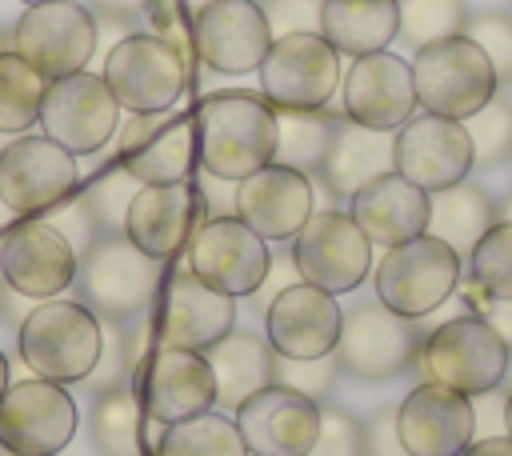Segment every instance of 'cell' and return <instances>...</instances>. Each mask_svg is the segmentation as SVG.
Wrapping results in <instances>:
<instances>
[{"label": "cell", "instance_id": "cell-44", "mask_svg": "<svg viewBox=\"0 0 512 456\" xmlns=\"http://www.w3.org/2000/svg\"><path fill=\"white\" fill-rule=\"evenodd\" d=\"M364 456H412L396 428V408H380L364 424Z\"/></svg>", "mask_w": 512, "mask_h": 456}, {"label": "cell", "instance_id": "cell-8", "mask_svg": "<svg viewBox=\"0 0 512 456\" xmlns=\"http://www.w3.org/2000/svg\"><path fill=\"white\" fill-rule=\"evenodd\" d=\"M12 52H20L48 80L84 72L96 52V20L76 0L28 4L12 28Z\"/></svg>", "mask_w": 512, "mask_h": 456}, {"label": "cell", "instance_id": "cell-50", "mask_svg": "<svg viewBox=\"0 0 512 456\" xmlns=\"http://www.w3.org/2000/svg\"><path fill=\"white\" fill-rule=\"evenodd\" d=\"M8 392V360H4V352H0V396Z\"/></svg>", "mask_w": 512, "mask_h": 456}, {"label": "cell", "instance_id": "cell-31", "mask_svg": "<svg viewBox=\"0 0 512 456\" xmlns=\"http://www.w3.org/2000/svg\"><path fill=\"white\" fill-rule=\"evenodd\" d=\"M320 36L340 56H352V60L388 52V44L400 36V4L396 0H324Z\"/></svg>", "mask_w": 512, "mask_h": 456}, {"label": "cell", "instance_id": "cell-42", "mask_svg": "<svg viewBox=\"0 0 512 456\" xmlns=\"http://www.w3.org/2000/svg\"><path fill=\"white\" fill-rule=\"evenodd\" d=\"M336 376H340V364H336L332 352H328V356H316V360H288V356H276V384H288V388L312 396L316 404H320V396L332 392Z\"/></svg>", "mask_w": 512, "mask_h": 456}, {"label": "cell", "instance_id": "cell-38", "mask_svg": "<svg viewBox=\"0 0 512 456\" xmlns=\"http://www.w3.org/2000/svg\"><path fill=\"white\" fill-rule=\"evenodd\" d=\"M468 276L492 296L512 300V220H496L468 256Z\"/></svg>", "mask_w": 512, "mask_h": 456}, {"label": "cell", "instance_id": "cell-39", "mask_svg": "<svg viewBox=\"0 0 512 456\" xmlns=\"http://www.w3.org/2000/svg\"><path fill=\"white\" fill-rule=\"evenodd\" d=\"M464 128L472 136V152L480 168H492L512 156V100L492 96L476 116L464 120Z\"/></svg>", "mask_w": 512, "mask_h": 456}, {"label": "cell", "instance_id": "cell-41", "mask_svg": "<svg viewBox=\"0 0 512 456\" xmlns=\"http://www.w3.org/2000/svg\"><path fill=\"white\" fill-rule=\"evenodd\" d=\"M308 456H364V424L336 404H320V436Z\"/></svg>", "mask_w": 512, "mask_h": 456}, {"label": "cell", "instance_id": "cell-17", "mask_svg": "<svg viewBox=\"0 0 512 456\" xmlns=\"http://www.w3.org/2000/svg\"><path fill=\"white\" fill-rule=\"evenodd\" d=\"M80 260L76 244L52 220L12 224L0 240V276L12 292L28 300H52L68 284H76Z\"/></svg>", "mask_w": 512, "mask_h": 456}, {"label": "cell", "instance_id": "cell-27", "mask_svg": "<svg viewBox=\"0 0 512 456\" xmlns=\"http://www.w3.org/2000/svg\"><path fill=\"white\" fill-rule=\"evenodd\" d=\"M236 216L264 240H292L316 212V184L308 172L268 164L236 180Z\"/></svg>", "mask_w": 512, "mask_h": 456}, {"label": "cell", "instance_id": "cell-48", "mask_svg": "<svg viewBox=\"0 0 512 456\" xmlns=\"http://www.w3.org/2000/svg\"><path fill=\"white\" fill-rule=\"evenodd\" d=\"M92 8H100L104 16H116V20H128V16H140L152 8V0H92Z\"/></svg>", "mask_w": 512, "mask_h": 456}, {"label": "cell", "instance_id": "cell-34", "mask_svg": "<svg viewBox=\"0 0 512 456\" xmlns=\"http://www.w3.org/2000/svg\"><path fill=\"white\" fill-rule=\"evenodd\" d=\"M152 456H252L236 420L224 412H200L176 424H164Z\"/></svg>", "mask_w": 512, "mask_h": 456}, {"label": "cell", "instance_id": "cell-53", "mask_svg": "<svg viewBox=\"0 0 512 456\" xmlns=\"http://www.w3.org/2000/svg\"><path fill=\"white\" fill-rule=\"evenodd\" d=\"M0 456H20V452H8V448H0Z\"/></svg>", "mask_w": 512, "mask_h": 456}, {"label": "cell", "instance_id": "cell-16", "mask_svg": "<svg viewBox=\"0 0 512 456\" xmlns=\"http://www.w3.org/2000/svg\"><path fill=\"white\" fill-rule=\"evenodd\" d=\"M76 436V400L52 380H16L0 396V448L20 456H56Z\"/></svg>", "mask_w": 512, "mask_h": 456}, {"label": "cell", "instance_id": "cell-45", "mask_svg": "<svg viewBox=\"0 0 512 456\" xmlns=\"http://www.w3.org/2000/svg\"><path fill=\"white\" fill-rule=\"evenodd\" d=\"M464 300H468V312L484 316V320L504 336V344L512 348V300H492L472 276H464Z\"/></svg>", "mask_w": 512, "mask_h": 456}, {"label": "cell", "instance_id": "cell-4", "mask_svg": "<svg viewBox=\"0 0 512 456\" xmlns=\"http://www.w3.org/2000/svg\"><path fill=\"white\" fill-rule=\"evenodd\" d=\"M460 272L464 260L440 236L420 232L396 248H384V256L372 264V284L380 304L408 320H420L452 300V292L460 288Z\"/></svg>", "mask_w": 512, "mask_h": 456}, {"label": "cell", "instance_id": "cell-5", "mask_svg": "<svg viewBox=\"0 0 512 456\" xmlns=\"http://www.w3.org/2000/svg\"><path fill=\"white\" fill-rule=\"evenodd\" d=\"M412 84H416V104L424 112H436V116H448V120L476 116L500 88L488 56L464 32L416 48Z\"/></svg>", "mask_w": 512, "mask_h": 456}, {"label": "cell", "instance_id": "cell-7", "mask_svg": "<svg viewBox=\"0 0 512 456\" xmlns=\"http://www.w3.org/2000/svg\"><path fill=\"white\" fill-rule=\"evenodd\" d=\"M332 356H336L340 372H348L356 380H392L404 368H412L420 356L416 320L392 312L380 300L356 304L352 312H344L340 340H336Z\"/></svg>", "mask_w": 512, "mask_h": 456}, {"label": "cell", "instance_id": "cell-29", "mask_svg": "<svg viewBox=\"0 0 512 456\" xmlns=\"http://www.w3.org/2000/svg\"><path fill=\"white\" fill-rule=\"evenodd\" d=\"M384 172H396V136L340 116L332 144H328V156L320 164L324 188L340 200H352L364 184H372Z\"/></svg>", "mask_w": 512, "mask_h": 456}, {"label": "cell", "instance_id": "cell-49", "mask_svg": "<svg viewBox=\"0 0 512 456\" xmlns=\"http://www.w3.org/2000/svg\"><path fill=\"white\" fill-rule=\"evenodd\" d=\"M504 432L512 436V388H508V396H504Z\"/></svg>", "mask_w": 512, "mask_h": 456}, {"label": "cell", "instance_id": "cell-11", "mask_svg": "<svg viewBox=\"0 0 512 456\" xmlns=\"http://www.w3.org/2000/svg\"><path fill=\"white\" fill-rule=\"evenodd\" d=\"M192 52L220 76H248L272 48V24L260 0H208L188 24Z\"/></svg>", "mask_w": 512, "mask_h": 456}, {"label": "cell", "instance_id": "cell-51", "mask_svg": "<svg viewBox=\"0 0 512 456\" xmlns=\"http://www.w3.org/2000/svg\"><path fill=\"white\" fill-rule=\"evenodd\" d=\"M176 4H180V8H188V12H192V16H196V12H200V8H204V4H208V0H176Z\"/></svg>", "mask_w": 512, "mask_h": 456}, {"label": "cell", "instance_id": "cell-6", "mask_svg": "<svg viewBox=\"0 0 512 456\" xmlns=\"http://www.w3.org/2000/svg\"><path fill=\"white\" fill-rule=\"evenodd\" d=\"M100 76L108 80V88L124 112H132V116L168 112L184 96L188 60H184V48L164 40L160 32H132L112 44Z\"/></svg>", "mask_w": 512, "mask_h": 456}, {"label": "cell", "instance_id": "cell-3", "mask_svg": "<svg viewBox=\"0 0 512 456\" xmlns=\"http://www.w3.org/2000/svg\"><path fill=\"white\" fill-rule=\"evenodd\" d=\"M416 364H420L424 380L448 384L464 396H484V392L504 384L508 364H512V348L504 344V336L484 316L464 312V316L436 324L420 340Z\"/></svg>", "mask_w": 512, "mask_h": 456}, {"label": "cell", "instance_id": "cell-46", "mask_svg": "<svg viewBox=\"0 0 512 456\" xmlns=\"http://www.w3.org/2000/svg\"><path fill=\"white\" fill-rule=\"evenodd\" d=\"M292 284H300V268H296V260L284 252V256H272V268H268V276H264V284L252 292V304L260 308V312H268V304L284 292V288H292Z\"/></svg>", "mask_w": 512, "mask_h": 456}, {"label": "cell", "instance_id": "cell-43", "mask_svg": "<svg viewBox=\"0 0 512 456\" xmlns=\"http://www.w3.org/2000/svg\"><path fill=\"white\" fill-rule=\"evenodd\" d=\"M320 4L324 0H264V16L272 24V36L288 32H320Z\"/></svg>", "mask_w": 512, "mask_h": 456}, {"label": "cell", "instance_id": "cell-12", "mask_svg": "<svg viewBox=\"0 0 512 456\" xmlns=\"http://www.w3.org/2000/svg\"><path fill=\"white\" fill-rule=\"evenodd\" d=\"M184 268L228 296H252L272 268V252L240 216H208L184 248Z\"/></svg>", "mask_w": 512, "mask_h": 456}, {"label": "cell", "instance_id": "cell-28", "mask_svg": "<svg viewBox=\"0 0 512 456\" xmlns=\"http://www.w3.org/2000/svg\"><path fill=\"white\" fill-rule=\"evenodd\" d=\"M348 204H352L348 216L380 248H396V244H404V240H412V236H420L428 228V192L416 188L400 172L376 176Z\"/></svg>", "mask_w": 512, "mask_h": 456}, {"label": "cell", "instance_id": "cell-20", "mask_svg": "<svg viewBox=\"0 0 512 456\" xmlns=\"http://www.w3.org/2000/svg\"><path fill=\"white\" fill-rule=\"evenodd\" d=\"M236 428L252 456H308L320 436V404L288 384H268L236 408Z\"/></svg>", "mask_w": 512, "mask_h": 456}, {"label": "cell", "instance_id": "cell-1", "mask_svg": "<svg viewBox=\"0 0 512 456\" xmlns=\"http://www.w3.org/2000/svg\"><path fill=\"white\" fill-rule=\"evenodd\" d=\"M200 168L216 180H244L272 164L276 152V108L264 92H212L192 112Z\"/></svg>", "mask_w": 512, "mask_h": 456}, {"label": "cell", "instance_id": "cell-35", "mask_svg": "<svg viewBox=\"0 0 512 456\" xmlns=\"http://www.w3.org/2000/svg\"><path fill=\"white\" fill-rule=\"evenodd\" d=\"M92 444L100 456H144V408L128 388H108L92 404Z\"/></svg>", "mask_w": 512, "mask_h": 456}, {"label": "cell", "instance_id": "cell-9", "mask_svg": "<svg viewBox=\"0 0 512 456\" xmlns=\"http://www.w3.org/2000/svg\"><path fill=\"white\" fill-rule=\"evenodd\" d=\"M260 72V92L272 108H324L340 88V52L320 32L276 36Z\"/></svg>", "mask_w": 512, "mask_h": 456}, {"label": "cell", "instance_id": "cell-22", "mask_svg": "<svg viewBox=\"0 0 512 456\" xmlns=\"http://www.w3.org/2000/svg\"><path fill=\"white\" fill-rule=\"evenodd\" d=\"M200 224H204V196L188 180L140 184L124 212V236L152 260H176Z\"/></svg>", "mask_w": 512, "mask_h": 456}, {"label": "cell", "instance_id": "cell-47", "mask_svg": "<svg viewBox=\"0 0 512 456\" xmlns=\"http://www.w3.org/2000/svg\"><path fill=\"white\" fill-rule=\"evenodd\" d=\"M460 456H512V436H508V432H500V436H480V440H472Z\"/></svg>", "mask_w": 512, "mask_h": 456}, {"label": "cell", "instance_id": "cell-37", "mask_svg": "<svg viewBox=\"0 0 512 456\" xmlns=\"http://www.w3.org/2000/svg\"><path fill=\"white\" fill-rule=\"evenodd\" d=\"M400 4V40L412 48L460 36L468 24L464 0H396Z\"/></svg>", "mask_w": 512, "mask_h": 456}, {"label": "cell", "instance_id": "cell-25", "mask_svg": "<svg viewBox=\"0 0 512 456\" xmlns=\"http://www.w3.org/2000/svg\"><path fill=\"white\" fill-rule=\"evenodd\" d=\"M340 324H344V312L336 296L308 280L284 288L264 312V336L272 352L288 360H316L336 352Z\"/></svg>", "mask_w": 512, "mask_h": 456}, {"label": "cell", "instance_id": "cell-40", "mask_svg": "<svg viewBox=\"0 0 512 456\" xmlns=\"http://www.w3.org/2000/svg\"><path fill=\"white\" fill-rule=\"evenodd\" d=\"M464 36L480 44L500 84H512V12H476L464 24Z\"/></svg>", "mask_w": 512, "mask_h": 456}, {"label": "cell", "instance_id": "cell-24", "mask_svg": "<svg viewBox=\"0 0 512 456\" xmlns=\"http://www.w3.org/2000/svg\"><path fill=\"white\" fill-rule=\"evenodd\" d=\"M340 92H344V116L376 132H396L408 116H416L412 64L400 60L396 52L356 56L352 68L340 76Z\"/></svg>", "mask_w": 512, "mask_h": 456}, {"label": "cell", "instance_id": "cell-19", "mask_svg": "<svg viewBox=\"0 0 512 456\" xmlns=\"http://www.w3.org/2000/svg\"><path fill=\"white\" fill-rule=\"evenodd\" d=\"M472 168H476V152L464 120L420 112L396 128V172L408 176L416 188L424 192L452 188L468 180Z\"/></svg>", "mask_w": 512, "mask_h": 456}, {"label": "cell", "instance_id": "cell-2", "mask_svg": "<svg viewBox=\"0 0 512 456\" xmlns=\"http://www.w3.org/2000/svg\"><path fill=\"white\" fill-rule=\"evenodd\" d=\"M104 352V324L88 304L40 300L20 324V360L52 384L88 380Z\"/></svg>", "mask_w": 512, "mask_h": 456}, {"label": "cell", "instance_id": "cell-18", "mask_svg": "<svg viewBox=\"0 0 512 456\" xmlns=\"http://www.w3.org/2000/svg\"><path fill=\"white\" fill-rule=\"evenodd\" d=\"M76 276H80V296L92 312L108 320H124L152 300L160 284V260L144 256L128 236H108L92 244Z\"/></svg>", "mask_w": 512, "mask_h": 456}, {"label": "cell", "instance_id": "cell-55", "mask_svg": "<svg viewBox=\"0 0 512 456\" xmlns=\"http://www.w3.org/2000/svg\"><path fill=\"white\" fill-rule=\"evenodd\" d=\"M0 280H4V276H0Z\"/></svg>", "mask_w": 512, "mask_h": 456}, {"label": "cell", "instance_id": "cell-26", "mask_svg": "<svg viewBox=\"0 0 512 456\" xmlns=\"http://www.w3.org/2000/svg\"><path fill=\"white\" fill-rule=\"evenodd\" d=\"M236 324V296L204 284L188 268L164 284V300L156 312V340L168 348L208 352Z\"/></svg>", "mask_w": 512, "mask_h": 456}, {"label": "cell", "instance_id": "cell-32", "mask_svg": "<svg viewBox=\"0 0 512 456\" xmlns=\"http://www.w3.org/2000/svg\"><path fill=\"white\" fill-rule=\"evenodd\" d=\"M496 224V200L488 196V188L460 180L452 188L428 192V228L432 236H440L460 260L472 256V248L480 244V236Z\"/></svg>", "mask_w": 512, "mask_h": 456}, {"label": "cell", "instance_id": "cell-10", "mask_svg": "<svg viewBox=\"0 0 512 456\" xmlns=\"http://www.w3.org/2000/svg\"><path fill=\"white\" fill-rule=\"evenodd\" d=\"M120 104L104 76L96 72H72L60 80H48L44 104H40V128L48 140L68 148L72 156L100 152L120 132Z\"/></svg>", "mask_w": 512, "mask_h": 456}, {"label": "cell", "instance_id": "cell-54", "mask_svg": "<svg viewBox=\"0 0 512 456\" xmlns=\"http://www.w3.org/2000/svg\"><path fill=\"white\" fill-rule=\"evenodd\" d=\"M24 4H48V0H24Z\"/></svg>", "mask_w": 512, "mask_h": 456}, {"label": "cell", "instance_id": "cell-33", "mask_svg": "<svg viewBox=\"0 0 512 456\" xmlns=\"http://www.w3.org/2000/svg\"><path fill=\"white\" fill-rule=\"evenodd\" d=\"M340 116H328L324 108H276V152L272 164L296 168V172H320L332 132Z\"/></svg>", "mask_w": 512, "mask_h": 456}, {"label": "cell", "instance_id": "cell-21", "mask_svg": "<svg viewBox=\"0 0 512 456\" xmlns=\"http://www.w3.org/2000/svg\"><path fill=\"white\" fill-rule=\"evenodd\" d=\"M196 160V124L184 112H144L120 132V168L136 184L188 180Z\"/></svg>", "mask_w": 512, "mask_h": 456}, {"label": "cell", "instance_id": "cell-15", "mask_svg": "<svg viewBox=\"0 0 512 456\" xmlns=\"http://www.w3.org/2000/svg\"><path fill=\"white\" fill-rule=\"evenodd\" d=\"M136 396L148 420L176 424L216 408V376L204 352L156 344L136 364Z\"/></svg>", "mask_w": 512, "mask_h": 456}, {"label": "cell", "instance_id": "cell-23", "mask_svg": "<svg viewBox=\"0 0 512 456\" xmlns=\"http://www.w3.org/2000/svg\"><path fill=\"white\" fill-rule=\"evenodd\" d=\"M396 428L412 456H460L476 436V404L448 384L420 380L400 400Z\"/></svg>", "mask_w": 512, "mask_h": 456}, {"label": "cell", "instance_id": "cell-30", "mask_svg": "<svg viewBox=\"0 0 512 456\" xmlns=\"http://www.w3.org/2000/svg\"><path fill=\"white\" fill-rule=\"evenodd\" d=\"M204 356H208L212 376H216V404L220 408L236 412L252 392L276 384V352H272L268 336H260L252 328H232Z\"/></svg>", "mask_w": 512, "mask_h": 456}, {"label": "cell", "instance_id": "cell-36", "mask_svg": "<svg viewBox=\"0 0 512 456\" xmlns=\"http://www.w3.org/2000/svg\"><path fill=\"white\" fill-rule=\"evenodd\" d=\"M48 92V76H40L20 52H0V132L20 136L40 124V104Z\"/></svg>", "mask_w": 512, "mask_h": 456}, {"label": "cell", "instance_id": "cell-14", "mask_svg": "<svg viewBox=\"0 0 512 456\" xmlns=\"http://www.w3.org/2000/svg\"><path fill=\"white\" fill-rule=\"evenodd\" d=\"M76 180V156L48 136H16L0 148V200L12 216L60 208Z\"/></svg>", "mask_w": 512, "mask_h": 456}, {"label": "cell", "instance_id": "cell-13", "mask_svg": "<svg viewBox=\"0 0 512 456\" xmlns=\"http://www.w3.org/2000/svg\"><path fill=\"white\" fill-rule=\"evenodd\" d=\"M292 260L300 268V280L340 296L360 288L372 272V240L348 212L324 208L312 212L308 224L292 236Z\"/></svg>", "mask_w": 512, "mask_h": 456}, {"label": "cell", "instance_id": "cell-52", "mask_svg": "<svg viewBox=\"0 0 512 456\" xmlns=\"http://www.w3.org/2000/svg\"><path fill=\"white\" fill-rule=\"evenodd\" d=\"M504 384H508V388H512V364H508V376H504Z\"/></svg>", "mask_w": 512, "mask_h": 456}]
</instances>
